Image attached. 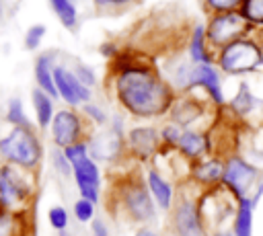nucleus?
Returning <instances> with one entry per match:
<instances>
[{
	"label": "nucleus",
	"instance_id": "obj_1",
	"mask_svg": "<svg viewBox=\"0 0 263 236\" xmlns=\"http://www.w3.org/2000/svg\"><path fill=\"white\" fill-rule=\"evenodd\" d=\"M117 96L127 111L140 117L160 115L171 107V90L146 68H127L117 78Z\"/></svg>",
	"mask_w": 263,
	"mask_h": 236
},
{
	"label": "nucleus",
	"instance_id": "obj_2",
	"mask_svg": "<svg viewBox=\"0 0 263 236\" xmlns=\"http://www.w3.org/2000/svg\"><path fill=\"white\" fill-rule=\"evenodd\" d=\"M0 154L10 162L29 168L37 164L41 148L27 127H12V131L0 140Z\"/></svg>",
	"mask_w": 263,
	"mask_h": 236
},
{
	"label": "nucleus",
	"instance_id": "obj_3",
	"mask_svg": "<svg viewBox=\"0 0 263 236\" xmlns=\"http://www.w3.org/2000/svg\"><path fill=\"white\" fill-rule=\"evenodd\" d=\"M261 49L253 41L236 39L228 43L222 53H220V66L224 72L230 74H240V72H251L261 64Z\"/></svg>",
	"mask_w": 263,
	"mask_h": 236
},
{
	"label": "nucleus",
	"instance_id": "obj_4",
	"mask_svg": "<svg viewBox=\"0 0 263 236\" xmlns=\"http://www.w3.org/2000/svg\"><path fill=\"white\" fill-rule=\"evenodd\" d=\"M257 174H259L257 166H253L251 162H247L240 156H232L224 164L222 181L234 193L236 199H242V197H249V191L257 183Z\"/></svg>",
	"mask_w": 263,
	"mask_h": 236
},
{
	"label": "nucleus",
	"instance_id": "obj_5",
	"mask_svg": "<svg viewBox=\"0 0 263 236\" xmlns=\"http://www.w3.org/2000/svg\"><path fill=\"white\" fill-rule=\"evenodd\" d=\"M247 29V18L238 12H222L218 14L208 29V37L212 43L216 45H228L232 41H236V37Z\"/></svg>",
	"mask_w": 263,
	"mask_h": 236
},
{
	"label": "nucleus",
	"instance_id": "obj_6",
	"mask_svg": "<svg viewBox=\"0 0 263 236\" xmlns=\"http://www.w3.org/2000/svg\"><path fill=\"white\" fill-rule=\"evenodd\" d=\"M53 78H55V88H58L60 96H62L66 103L78 105V103H82V101H88V96H90L88 88H86L72 72H68V70H64V68H55V70H53Z\"/></svg>",
	"mask_w": 263,
	"mask_h": 236
},
{
	"label": "nucleus",
	"instance_id": "obj_7",
	"mask_svg": "<svg viewBox=\"0 0 263 236\" xmlns=\"http://www.w3.org/2000/svg\"><path fill=\"white\" fill-rule=\"evenodd\" d=\"M72 170H74L78 189L82 193V199H88L95 203L99 199V168H97V164L90 158H82L80 162L72 164Z\"/></svg>",
	"mask_w": 263,
	"mask_h": 236
},
{
	"label": "nucleus",
	"instance_id": "obj_8",
	"mask_svg": "<svg viewBox=\"0 0 263 236\" xmlns=\"http://www.w3.org/2000/svg\"><path fill=\"white\" fill-rule=\"evenodd\" d=\"M80 133V121L72 111H60L58 115H53L51 121V135L53 142L62 148H68L74 144V140Z\"/></svg>",
	"mask_w": 263,
	"mask_h": 236
},
{
	"label": "nucleus",
	"instance_id": "obj_9",
	"mask_svg": "<svg viewBox=\"0 0 263 236\" xmlns=\"http://www.w3.org/2000/svg\"><path fill=\"white\" fill-rule=\"evenodd\" d=\"M261 195H263V185L257 187V195L236 199L238 205L234 209V224H232L234 236H253V209L257 207Z\"/></svg>",
	"mask_w": 263,
	"mask_h": 236
},
{
	"label": "nucleus",
	"instance_id": "obj_10",
	"mask_svg": "<svg viewBox=\"0 0 263 236\" xmlns=\"http://www.w3.org/2000/svg\"><path fill=\"white\" fill-rule=\"evenodd\" d=\"M27 191H29V187L25 185V181L10 166L0 168V203L4 207L23 199L27 195Z\"/></svg>",
	"mask_w": 263,
	"mask_h": 236
},
{
	"label": "nucleus",
	"instance_id": "obj_11",
	"mask_svg": "<svg viewBox=\"0 0 263 236\" xmlns=\"http://www.w3.org/2000/svg\"><path fill=\"white\" fill-rule=\"evenodd\" d=\"M187 84H199L212 94V99L216 103H224V94H222V88H220V78H218L216 70L210 64H197L195 68H191L187 72Z\"/></svg>",
	"mask_w": 263,
	"mask_h": 236
},
{
	"label": "nucleus",
	"instance_id": "obj_12",
	"mask_svg": "<svg viewBox=\"0 0 263 236\" xmlns=\"http://www.w3.org/2000/svg\"><path fill=\"white\" fill-rule=\"evenodd\" d=\"M175 228L179 236H201L199 209L191 201H181L175 211Z\"/></svg>",
	"mask_w": 263,
	"mask_h": 236
},
{
	"label": "nucleus",
	"instance_id": "obj_13",
	"mask_svg": "<svg viewBox=\"0 0 263 236\" xmlns=\"http://www.w3.org/2000/svg\"><path fill=\"white\" fill-rule=\"evenodd\" d=\"M125 205L132 211V215L136 220H150L154 218V205L152 199L148 197L146 189L140 185H134L125 191Z\"/></svg>",
	"mask_w": 263,
	"mask_h": 236
},
{
	"label": "nucleus",
	"instance_id": "obj_14",
	"mask_svg": "<svg viewBox=\"0 0 263 236\" xmlns=\"http://www.w3.org/2000/svg\"><path fill=\"white\" fill-rule=\"evenodd\" d=\"M129 144H132V148L140 156H150L156 150L158 137H156V131L154 129H150V127H138V129H132Z\"/></svg>",
	"mask_w": 263,
	"mask_h": 236
},
{
	"label": "nucleus",
	"instance_id": "obj_15",
	"mask_svg": "<svg viewBox=\"0 0 263 236\" xmlns=\"http://www.w3.org/2000/svg\"><path fill=\"white\" fill-rule=\"evenodd\" d=\"M35 78H37V84L39 88L49 94V96H60L58 88H55V78H53V72L49 68V55H41L35 64Z\"/></svg>",
	"mask_w": 263,
	"mask_h": 236
},
{
	"label": "nucleus",
	"instance_id": "obj_16",
	"mask_svg": "<svg viewBox=\"0 0 263 236\" xmlns=\"http://www.w3.org/2000/svg\"><path fill=\"white\" fill-rule=\"evenodd\" d=\"M90 150H92V154H95L97 158H101V160L113 158V156L119 152V137H117V133L107 131V133L97 135V137L92 140V144H90Z\"/></svg>",
	"mask_w": 263,
	"mask_h": 236
},
{
	"label": "nucleus",
	"instance_id": "obj_17",
	"mask_svg": "<svg viewBox=\"0 0 263 236\" xmlns=\"http://www.w3.org/2000/svg\"><path fill=\"white\" fill-rule=\"evenodd\" d=\"M148 187H150V193L156 199V203L162 209H168L171 207V201H173V189H171V185L158 172L150 170L148 172Z\"/></svg>",
	"mask_w": 263,
	"mask_h": 236
},
{
	"label": "nucleus",
	"instance_id": "obj_18",
	"mask_svg": "<svg viewBox=\"0 0 263 236\" xmlns=\"http://www.w3.org/2000/svg\"><path fill=\"white\" fill-rule=\"evenodd\" d=\"M177 146L181 148V152L185 156L197 158L208 150V140H205V135H201L197 131H183V135H181Z\"/></svg>",
	"mask_w": 263,
	"mask_h": 236
},
{
	"label": "nucleus",
	"instance_id": "obj_19",
	"mask_svg": "<svg viewBox=\"0 0 263 236\" xmlns=\"http://www.w3.org/2000/svg\"><path fill=\"white\" fill-rule=\"evenodd\" d=\"M31 96H33V107H35L37 123H39L41 127H47L49 121H53V107H51L49 94H45L41 88H35Z\"/></svg>",
	"mask_w": 263,
	"mask_h": 236
},
{
	"label": "nucleus",
	"instance_id": "obj_20",
	"mask_svg": "<svg viewBox=\"0 0 263 236\" xmlns=\"http://www.w3.org/2000/svg\"><path fill=\"white\" fill-rule=\"evenodd\" d=\"M193 174L201 183H216L224 176V164L220 160H205V162H199L195 166Z\"/></svg>",
	"mask_w": 263,
	"mask_h": 236
},
{
	"label": "nucleus",
	"instance_id": "obj_21",
	"mask_svg": "<svg viewBox=\"0 0 263 236\" xmlns=\"http://www.w3.org/2000/svg\"><path fill=\"white\" fill-rule=\"evenodd\" d=\"M189 53L195 64H210V55L205 53V45H203V27H195L191 45H189Z\"/></svg>",
	"mask_w": 263,
	"mask_h": 236
},
{
	"label": "nucleus",
	"instance_id": "obj_22",
	"mask_svg": "<svg viewBox=\"0 0 263 236\" xmlns=\"http://www.w3.org/2000/svg\"><path fill=\"white\" fill-rule=\"evenodd\" d=\"M58 18L62 21V25L66 27H74L76 25V6L72 4V0H49Z\"/></svg>",
	"mask_w": 263,
	"mask_h": 236
},
{
	"label": "nucleus",
	"instance_id": "obj_23",
	"mask_svg": "<svg viewBox=\"0 0 263 236\" xmlns=\"http://www.w3.org/2000/svg\"><path fill=\"white\" fill-rule=\"evenodd\" d=\"M175 119L179 121V123H191L197 115H199V107L195 105V103H189V101H183V103H179L177 105V109H175Z\"/></svg>",
	"mask_w": 263,
	"mask_h": 236
},
{
	"label": "nucleus",
	"instance_id": "obj_24",
	"mask_svg": "<svg viewBox=\"0 0 263 236\" xmlns=\"http://www.w3.org/2000/svg\"><path fill=\"white\" fill-rule=\"evenodd\" d=\"M253 103H255V96L249 92L247 84H240V90H238V94H236L234 101H232L234 111H236V113H249V111L253 109Z\"/></svg>",
	"mask_w": 263,
	"mask_h": 236
},
{
	"label": "nucleus",
	"instance_id": "obj_25",
	"mask_svg": "<svg viewBox=\"0 0 263 236\" xmlns=\"http://www.w3.org/2000/svg\"><path fill=\"white\" fill-rule=\"evenodd\" d=\"M6 117H8V121H10L14 127H29V119L25 117L23 105H21L18 99H12V101L8 103V113H6Z\"/></svg>",
	"mask_w": 263,
	"mask_h": 236
},
{
	"label": "nucleus",
	"instance_id": "obj_26",
	"mask_svg": "<svg viewBox=\"0 0 263 236\" xmlns=\"http://www.w3.org/2000/svg\"><path fill=\"white\" fill-rule=\"evenodd\" d=\"M242 16L251 23H263V0H245Z\"/></svg>",
	"mask_w": 263,
	"mask_h": 236
},
{
	"label": "nucleus",
	"instance_id": "obj_27",
	"mask_svg": "<svg viewBox=\"0 0 263 236\" xmlns=\"http://www.w3.org/2000/svg\"><path fill=\"white\" fill-rule=\"evenodd\" d=\"M47 218H49V224L55 228V230H64L66 226H68V213H66V209L64 207H51L49 209V213H47Z\"/></svg>",
	"mask_w": 263,
	"mask_h": 236
},
{
	"label": "nucleus",
	"instance_id": "obj_28",
	"mask_svg": "<svg viewBox=\"0 0 263 236\" xmlns=\"http://www.w3.org/2000/svg\"><path fill=\"white\" fill-rule=\"evenodd\" d=\"M43 35H45V27L43 25H33L27 31V35H25V47L27 49H35L39 45V41H41Z\"/></svg>",
	"mask_w": 263,
	"mask_h": 236
},
{
	"label": "nucleus",
	"instance_id": "obj_29",
	"mask_svg": "<svg viewBox=\"0 0 263 236\" xmlns=\"http://www.w3.org/2000/svg\"><path fill=\"white\" fill-rule=\"evenodd\" d=\"M92 201H88V199H78L76 203H74V213H76V220L78 222H88L90 218H92Z\"/></svg>",
	"mask_w": 263,
	"mask_h": 236
},
{
	"label": "nucleus",
	"instance_id": "obj_30",
	"mask_svg": "<svg viewBox=\"0 0 263 236\" xmlns=\"http://www.w3.org/2000/svg\"><path fill=\"white\" fill-rule=\"evenodd\" d=\"M64 156L68 158L70 164H76L82 158H86V146L84 144H72V146L64 148Z\"/></svg>",
	"mask_w": 263,
	"mask_h": 236
},
{
	"label": "nucleus",
	"instance_id": "obj_31",
	"mask_svg": "<svg viewBox=\"0 0 263 236\" xmlns=\"http://www.w3.org/2000/svg\"><path fill=\"white\" fill-rule=\"evenodd\" d=\"M240 2H245V0H208V4L214 8V10H222V12H230L234 6H238Z\"/></svg>",
	"mask_w": 263,
	"mask_h": 236
},
{
	"label": "nucleus",
	"instance_id": "obj_32",
	"mask_svg": "<svg viewBox=\"0 0 263 236\" xmlns=\"http://www.w3.org/2000/svg\"><path fill=\"white\" fill-rule=\"evenodd\" d=\"M181 127H177V125H166L164 129H162V137H164V142H168V144H179V140H181Z\"/></svg>",
	"mask_w": 263,
	"mask_h": 236
},
{
	"label": "nucleus",
	"instance_id": "obj_33",
	"mask_svg": "<svg viewBox=\"0 0 263 236\" xmlns=\"http://www.w3.org/2000/svg\"><path fill=\"white\" fill-rule=\"evenodd\" d=\"M76 78H78L80 82H84V86L95 82V74H92L86 66H78V70H76Z\"/></svg>",
	"mask_w": 263,
	"mask_h": 236
},
{
	"label": "nucleus",
	"instance_id": "obj_34",
	"mask_svg": "<svg viewBox=\"0 0 263 236\" xmlns=\"http://www.w3.org/2000/svg\"><path fill=\"white\" fill-rule=\"evenodd\" d=\"M10 234V218L0 211V236H8Z\"/></svg>",
	"mask_w": 263,
	"mask_h": 236
},
{
	"label": "nucleus",
	"instance_id": "obj_35",
	"mask_svg": "<svg viewBox=\"0 0 263 236\" xmlns=\"http://www.w3.org/2000/svg\"><path fill=\"white\" fill-rule=\"evenodd\" d=\"M53 158H55V166L60 168V172H62V174H68V172H70V166H68V162H66L68 158H66L64 154H55Z\"/></svg>",
	"mask_w": 263,
	"mask_h": 236
},
{
	"label": "nucleus",
	"instance_id": "obj_36",
	"mask_svg": "<svg viewBox=\"0 0 263 236\" xmlns=\"http://www.w3.org/2000/svg\"><path fill=\"white\" fill-rule=\"evenodd\" d=\"M86 113H88L92 119H97L99 123H103V121H105V115H103V111H101V109H97V107H92V105H88V107H86Z\"/></svg>",
	"mask_w": 263,
	"mask_h": 236
},
{
	"label": "nucleus",
	"instance_id": "obj_37",
	"mask_svg": "<svg viewBox=\"0 0 263 236\" xmlns=\"http://www.w3.org/2000/svg\"><path fill=\"white\" fill-rule=\"evenodd\" d=\"M92 232H95V236H107V230H105L103 222H95L92 224Z\"/></svg>",
	"mask_w": 263,
	"mask_h": 236
},
{
	"label": "nucleus",
	"instance_id": "obj_38",
	"mask_svg": "<svg viewBox=\"0 0 263 236\" xmlns=\"http://www.w3.org/2000/svg\"><path fill=\"white\" fill-rule=\"evenodd\" d=\"M99 6H107V4H125L129 0H95Z\"/></svg>",
	"mask_w": 263,
	"mask_h": 236
},
{
	"label": "nucleus",
	"instance_id": "obj_39",
	"mask_svg": "<svg viewBox=\"0 0 263 236\" xmlns=\"http://www.w3.org/2000/svg\"><path fill=\"white\" fill-rule=\"evenodd\" d=\"M136 236H158L156 232H152V230H138L136 232Z\"/></svg>",
	"mask_w": 263,
	"mask_h": 236
},
{
	"label": "nucleus",
	"instance_id": "obj_40",
	"mask_svg": "<svg viewBox=\"0 0 263 236\" xmlns=\"http://www.w3.org/2000/svg\"><path fill=\"white\" fill-rule=\"evenodd\" d=\"M214 236H234L232 232H226V230H220V232H216Z\"/></svg>",
	"mask_w": 263,
	"mask_h": 236
},
{
	"label": "nucleus",
	"instance_id": "obj_41",
	"mask_svg": "<svg viewBox=\"0 0 263 236\" xmlns=\"http://www.w3.org/2000/svg\"><path fill=\"white\" fill-rule=\"evenodd\" d=\"M0 16H2V0H0Z\"/></svg>",
	"mask_w": 263,
	"mask_h": 236
}]
</instances>
